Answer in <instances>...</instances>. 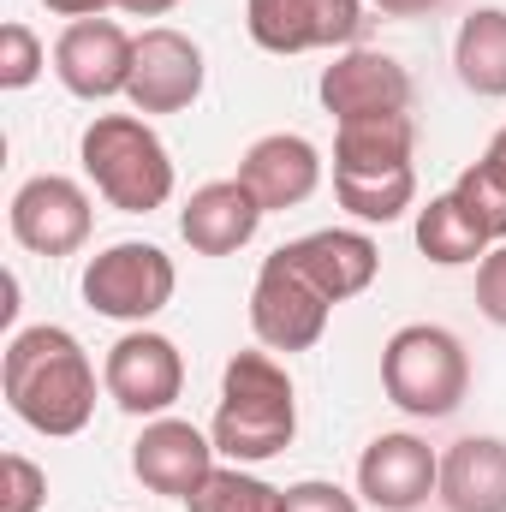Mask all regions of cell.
I'll return each instance as SVG.
<instances>
[{"label": "cell", "mask_w": 506, "mask_h": 512, "mask_svg": "<svg viewBox=\"0 0 506 512\" xmlns=\"http://www.w3.org/2000/svg\"><path fill=\"white\" fill-rule=\"evenodd\" d=\"M483 161H489V167H495V173L506 179V126L495 131V137H489V149H483Z\"/></svg>", "instance_id": "1f68e13d"}, {"label": "cell", "mask_w": 506, "mask_h": 512, "mask_svg": "<svg viewBox=\"0 0 506 512\" xmlns=\"http://www.w3.org/2000/svg\"><path fill=\"white\" fill-rule=\"evenodd\" d=\"M42 6H48V12H60V18H72V24H78V18H102V12H108V6H114V0H42Z\"/></svg>", "instance_id": "f546056e"}, {"label": "cell", "mask_w": 506, "mask_h": 512, "mask_svg": "<svg viewBox=\"0 0 506 512\" xmlns=\"http://www.w3.org/2000/svg\"><path fill=\"white\" fill-rule=\"evenodd\" d=\"M280 512H364L358 495H346L340 483H322V477H304L280 495Z\"/></svg>", "instance_id": "4316f807"}, {"label": "cell", "mask_w": 506, "mask_h": 512, "mask_svg": "<svg viewBox=\"0 0 506 512\" xmlns=\"http://www.w3.org/2000/svg\"><path fill=\"white\" fill-rule=\"evenodd\" d=\"M286 256L322 286V298L328 304H346V298H358V292H370L381 274V251L370 233H358V227H322V233H304V239H292Z\"/></svg>", "instance_id": "e0dca14e"}, {"label": "cell", "mask_w": 506, "mask_h": 512, "mask_svg": "<svg viewBox=\"0 0 506 512\" xmlns=\"http://www.w3.org/2000/svg\"><path fill=\"white\" fill-rule=\"evenodd\" d=\"M102 387L126 417H167L185 393V358L167 334L131 328L102 358Z\"/></svg>", "instance_id": "ba28073f"}, {"label": "cell", "mask_w": 506, "mask_h": 512, "mask_svg": "<svg viewBox=\"0 0 506 512\" xmlns=\"http://www.w3.org/2000/svg\"><path fill=\"white\" fill-rule=\"evenodd\" d=\"M334 197L352 221L387 227L417 203V167H393V173H334Z\"/></svg>", "instance_id": "7402d4cb"}, {"label": "cell", "mask_w": 506, "mask_h": 512, "mask_svg": "<svg viewBox=\"0 0 506 512\" xmlns=\"http://www.w3.org/2000/svg\"><path fill=\"white\" fill-rule=\"evenodd\" d=\"M0 393L12 405V417L48 441H66L78 429H90L96 417V364L78 346L72 328L36 322L18 328L0 352Z\"/></svg>", "instance_id": "6da1fadb"}, {"label": "cell", "mask_w": 506, "mask_h": 512, "mask_svg": "<svg viewBox=\"0 0 506 512\" xmlns=\"http://www.w3.org/2000/svg\"><path fill=\"white\" fill-rule=\"evenodd\" d=\"M42 66H48V48L30 24L24 18L0 24V90H30L42 78Z\"/></svg>", "instance_id": "d4e9b609"}, {"label": "cell", "mask_w": 506, "mask_h": 512, "mask_svg": "<svg viewBox=\"0 0 506 512\" xmlns=\"http://www.w3.org/2000/svg\"><path fill=\"white\" fill-rule=\"evenodd\" d=\"M280 495H286V489L262 483L245 465H215L209 483H203L185 507L191 512H280Z\"/></svg>", "instance_id": "603a6c76"}, {"label": "cell", "mask_w": 506, "mask_h": 512, "mask_svg": "<svg viewBox=\"0 0 506 512\" xmlns=\"http://www.w3.org/2000/svg\"><path fill=\"white\" fill-rule=\"evenodd\" d=\"M6 227L12 239L30 256H72L90 245V227H96V203L78 179L66 173H36L12 191V209H6Z\"/></svg>", "instance_id": "52a82bcc"}, {"label": "cell", "mask_w": 506, "mask_h": 512, "mask_svg": "<svg viewBox=\"0 0 506 512\" xmlns=\"http://www.w3.org/2000/svg\"><path fill=\"white\" fill-rule=\"evenodd\" d=\"M411 155H417L411 114H364L334 126V173H393L411 167Z\"/></svg>", "instance_id": "d6986e66"}, {"label": "cell", "mask_w": 506, "mask_h": 512, "mask_svg": "<svg viewBox=\"0 0 506 512\" xmlns=\"http://www.w3.org/2000/svg\"><path fill=\"white\" fill-rule=\"evenodd\" d=\"M131 54H137V36H126L114 18H78L54 42V78L78 102H114L131 84Z\"/></svg>", "instance_id": "8fae6325"}, {"label": "cell", "mask_w": 506, "mask_h": 512, "mask_svg": "<svg viewBox=\"0 0 506 512\" xmlns=\"http://www.w3.org/2000/svg\"><path fill=\"white\" fill-rule=\"evenodd\" d=\"M453 72L471 96L501 102L506 96V6H477L453 36Z\"/></svg>", "instance_id": "ffe728a7"}, {"label": "cell", "mask_w": 506, "mask_h": 512, "mask_svg": "<svg viewBox=\"0 0 506 512\" xmlns=\"http://www.w3.org/2000/svg\"><path fill=\"white\" fill-rule=\"evenodd\" d=\"M441 489V453L423 435H376L358 453V501L376 512H417Z\"/></svg>", "instance_id": "7c38bea8"}, {"label": "cell", "mask_w": 506, "mask_h": 512, "mask_svg": "<svg viewBox=\"0 0 506 512\" xmlns=\"http://www.w3.org/2000/svg\"><path fill=\"white\" fill-rule=\"evenodd\" d=\"M215 453L227 465H262L292 447L298 435V393L274 352H233L221 370V405H215Z\"/></svg>", "instance_id": "7a4b0ae2"}, {"label": "cell", "mask_w": 506, "mask_h": 512, "mask_svg": "<svg viewBox=\"0 0 506 512\" xmlns=\"http://www.w3.org/2000/svg\"><path fill=\"white\" fill-rule=\"evenodd\" d=\"M417 251L429 256L435 268H465V262H483L495 245H489V233L453 203V191H441V197H429V209H417Z\"/></svg>", "instance_id": "44dd1931"}, {"label": "cell", "mask_w": 506, "mask_h": 512, "mask_svg": "<svg viewBox=\"0 0 506 512\" xmlns=\"http://www.w3.org/2000/svg\"><path fill=\"white\" fill-rule=\"evenodd\" d=\"M364 6H376L381 18H423V12H435L447 0H364Z\"/></svg>", "instance_id": "f1b7e54d"}, {"label": "cell", "mask_w": 506, "mask_h": 512, "mask_svg": "<svg viewBox=\"0 0 506 512\" xmlns=\"http://www.w3.org/2000/svg\"><path fill=\"white\" fill-rule=\"evenodd\" d=\"M453 203L489 233V245H506V179L489 161H471V167L453 179Z\"/></svg>", "instance_id": "cb8c5ba5"}, {"label": "cell", "mask_w": 506, "mask_h": 512, "mask_svg": "<svg viewBox=\"0 0 506 512\" xmlns=\"http://www.w3.org/2000/svg\"><path fill=\"white\" fill-rule=\"evenodd\" d=\"M239 179L251 185V197L268 215L298 209V203H310L316 185H322V149H316L310 137H298V131H268V137H256L251 149H245Z\"/></svg>", "instance_id": "9a60e30c"}, {"label": "cell", "mask_w": 506, "mask_h": 512, "mask_svg": "<svg viewBox=\"0 0 506 512\" xmlns=\"http://www.w3.org/2000/svg\"><path fill=\"white\" fill-rule=\"evenodd\" d=\"M48 507V471L24 453L0 459V512H42Z\"/></svg>", "instance_id": "484cf974"}, {"label": "cell", "mask_w": 506, "mask_h": 512, "mask_svg": "<svg viewBox=\"0 0 506 512\" xmlns=\"http://www.w3.org/2000/svg\"><path fill=\"white\" fill-rule=\"evenodd\" d=\"M328 316H334V304L286 256V245L274 256H262L251 286V334L262 340V352H310L328 334Z\"/></svg>", "instance_id": "8992f818"}, {"label": "cell", "mask_w": 506, "mask_h": 512, "mask_svg": "<svg viewBox=\"0 0 506 512\" xmlns=\"http://www.w3.org/2000/svg\"><path fill=\"white\" fill-rule=\"evenodd\" d=\"M131 471H137V483L149 495L191 501L215 471V435H203L185 417H149L137 447H131Z\"/></svg>", "instance_id": "4fadbf2b"}, {"label": "cell", "mask_w": 506, "mask_h": 512, "mask_svg": "<svg viewBox=\"0 0 506 512\" xmlns=\"http://www.w3.org/2000/svg\"><path fill=\"white\" fill-rule=\"evenodd\" d=\"M477 310L495 328H506V245H495V251L477 262Z\"/></svg>", "instance_id": "83f0119b"}, {"label": "cell", "mask_w": 506, "mask_h": 512, "mask_svg": "<svg viewBox=\"0 0 506 512\" xmlns=\"http://www.w3.org/2000/svg\"><path fill=\"white\" fill-rule=\"evenodd\" d=\"M203 48L173 30V24H149L137 36V54H131V84H126V102L131 114H185L197 96H203Z\"/></svg>", "instance_id": "9c48e42d"}, {"label": "cell", "mask_w": 506, "mask_h": 512, "mask_svg": "<svg viewBox=\"0 0 506 512\" xmlns=\"http://www.w3.org/2000/svg\"><path fill=\"white\" fill-rule=\"evenodd\" d=\"M441 507L447 512H506V441L465 435L441 453Z\"/></svg>", "instance_id": "ac0fdd59"}, {"label": "cell", "mask_w": 506, "mask_h": 512, "mask_svg": "<svg viewBox=\"0 0 506 512\" xmlns=\"http://www.w3.org/2000/svg\"><path fill=\"white\" fill-rule=\"evenodd\" d=\"M316 96L334 114V126L364 114H411V72L381 48H346L334 54V66H322Z\"/></svg>", "instance_id": "5bb4252c"}, {"label": "cell", "mask_w": 506, "mask_h": 512, "mask_svg": "<svg viewBox=\"0 0 506 512\" xmlns=\"http://www.w3.org/2000/svg\"><path fill=\"white\" fill-rule=\"evenodd\" d=\"M262 215H268V209L251 197L245 179H209V185H197V191L185 197V209H179V239L197 256H233L256 239Z\"/></svg>", "instance_id": "2e32d148"}, {"label": "cell", "mask_w": 506, "mask_h": 512, "mask_svg": "<svg viewBox=\"0 0 506 512\" xmlns=\"http://www.w3.org/2000/svg\"><path fill=\"white\" fill-rule=\"evenodd\" d=\"M173 292H179V268L161 245L120 239L84 262V304L108 322L149 328V316H161L173 304Z\"/></svg>", "instance_id": "5b68a950"}, {"label": "cell", "mask_w": 506, "mask_h": 512, "mask_svg": "<svg viewBox=\"0 0 506 512\" xmlns=\"http://www.w3.org/2000/svg\"><path fill=\"white\" fill-rule=\"evenodd\" d=\"M84 173L120 215H155L173 197V155L143 114H96L78 137Z\"/></svg>", "instance_id": "3957f363"}, {"label": "cell", "mask_w": 506, "mask_h": 512, "mask_svg": "<svg viewBox=\"0 0 506 512\" xmlns=\"http://www.w3.org/2000/svg\"><path fill=\"white\" fill-rule=\"evenodd\" d=\"M381 387L405 417H453L471 393V358L465 340L441 322H405L381 346Z\"/></svg>", "instance_id": "277c9868"}, {"label": "cell", "mask_w": 506, "mask_h": 512, "mask_svg": "<svg viewBox=\"0 0 506 512\" xmlns=\"http://www.w3.org/2000/svg\"><path fill=\"white\" fill-rule=\"evenodd\" d=\"M114 6H120V12H131V18H167L179 0H114Z\"/></svg>", "instance_id": "4dcf8cb0"}, {"label": "cell", "mask_w": 506, "mask_h": 512, "mask_svg": "<svg viewBox=\"0 0 506 512\" xmlns=\"http://www.w3.org/2000/svg\"><path fill=\"white\" fill-rule=\"evenodd\" d=\"M245 30L262 54L352 48L364 30V0H245Z\"/></svg>", "instance_id": "30bf717a"}]
</instances>
